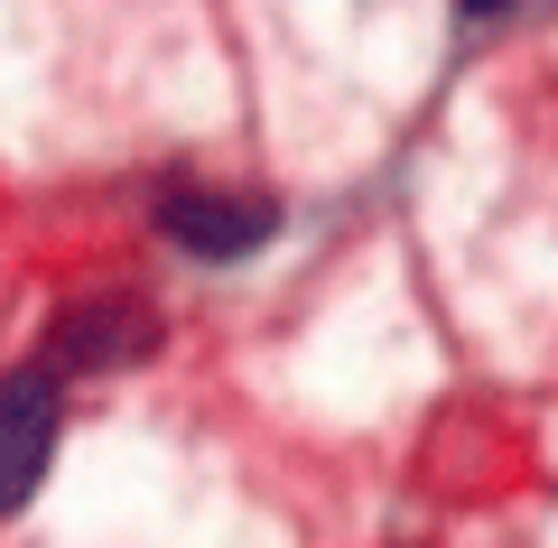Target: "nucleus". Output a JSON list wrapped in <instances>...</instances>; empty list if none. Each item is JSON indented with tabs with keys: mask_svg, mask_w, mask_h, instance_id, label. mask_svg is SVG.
I'll list each match as a JSON object with an SVG mask.
<instances>
[{
	"mask_svg": "<svg viewBox=\"0 0 558 548\" xmlns=\"http://www.w3.org/2000/svg\"><path fill=\"white\" fill-rule=\"evenodd\" d=\"M159 233L178 242L186 260H252L260 242L279 233V205L242 196V186H196V176H178L159 196Z\"/></svg>",
	"mask_w": 558,
	"mask_h": 548,
	"instance_id": "1",
	"label": "nucleus"
},
{
	"mask_svg": "<svg viewBox=\"0 0 558 548\" xmlns=\"http://www.w3.org/2000/svg\"><path fill=\"white\" fill-rule=\"evenodd\" d=\"M159 344V316L140 307V297H84L75 316H57L47 334V373H121L140 353Z\"/></svg>",
	"mask_w": 558,
	"mask_h": 548,
	"instance_id": "3",
	"label": "nucleus"
},
{
	"mask_svg": "<svg viewBox=\"0 0 558 548\" xmlns=\"http://www.w3.org/2000/svg\"><path fill=\"white\" fill-rule=\"evenodd\" d=\"M47 455H57V373L28 363L0 381V511H20L47 484Z\"/></svg>",
	"mask_w": 558,
	"mask_h": 548,
	"instance_id": "2",
	"label": "nucleus"
}]
</instances>
